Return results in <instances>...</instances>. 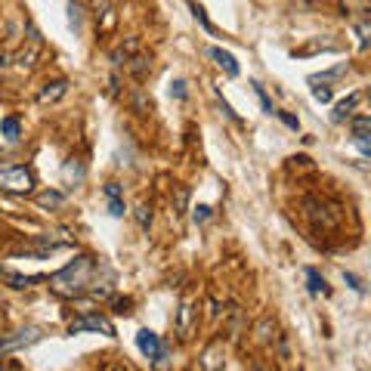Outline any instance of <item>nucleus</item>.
Instances as JSON below:
<instances>
[{
	"label": "nucleus",
	"mask_w": 371,
	"mask_h": 371,
	"mask_svg": "<svg viewBox=\"0 0 371 371\" xmlns=\"http://www.w3.org/2000/svg\"><path fill=\"white\" fill-rule=\"evenodd\" d=\"M93 275H96V260L81 254V257H74L65 269L50 275V288L59 297H81V294H90L93 288H96V278Z\"/></svg>",
	"instance_id": "nucleus-1"
},
{
	"label": "nucleus",
	"mask_w": 371,
	"mask_h": 371,
	"mask_svg": "<svg viewBox=\"0 0 371 371\" xmlns=\"http://www.w3.org/2000/svg\"><path fill=\"white\" fill-rule=\"evenodd\" d=\"M0 192H13V195L34 192V173L22 164H0Z\"/></svg>",
	"instance_id": "nucleus-2"
},
{
	"label": "nucleus",
	"mask_w": 371,
	"mask_h": 371,
	"mask_svg": "<svg viewBox=\"0 0 371 371\" xmlns=\"http://www.w3.org/2000/svg\"><path fill=\"white\" fill-rule=\"evenodd\" d=\"M68 331L71 334H81V331H102L106 337H115V325H111L102 312H83L81 319H74L68 325Z\"/></svg>",
	"instance_id": "nucleus-3"
},
{
	"label": "nucleus",
	"mask_w": 371,
	"mask_h": 371,
	"mask_svg": "<svg viewBox=\"0 0 371 371\" xmlns=\"http://www.w3.org/2000/svg\"><path fill=\"white\" fill-rule=\"evenodd\" d=\"M352 148L362 158H371V115L352 118Z\"/></svg>",
	"instance_id": "nucleus-4"
},
{
	"label": "nucleus",
	"mask_w": 371,
	"mask_h": 371,
	"mask_svg": "<svg viewBox=\"0 0 371 371\" xmlns=\"http://www.w3.org/2000/svg\"><path fill=\"white\" fill-rule=\"evenodd\" d=\"M44 337L41 328H22L16 334H9V337H0V352H13V350H25L31 347V343H37Z\"/></svg>",
	"instance_id": "nucleus-5"
},
{
	"label": "nucleus",
	"mask_w": 371,
	"mask_h": 371,
	"mask_svg": "<svg viewBox=\"0 0 371 371\" xmlns=\"http://www.w3.org/2000/svg\"><path fill=\"white\" fill-rule=\"evenodd\" d=\"M136 347H139V352H143V356L155 359V362H161V359H164V347H161V337H158L155 331H148V328L136 331Z\"/></svg>",
	"instance_id": "nucleus-6"
},
{
	"label": "nucleus",
	"mask_w": 371,
	"mask_h": 371,
	"mask_svg": "<svg viewBox=\"0 0 371 371\" xmlns=\"http://www.w3.org/2000/svg\"><path fill=\"white\" fill-rule=\"evenodd\" d=\"M208 56L229 74V78H238V62H235V56H232V53H226L223 46H208Z\"/></svg>",
	"instance_id": "nucleus-7"
},
{
	"label": "nucleus",
	"mask_w": 371,
	"mask_h": 371,
	"mask_svg": "<svg viewBox=\"0 0 371 371\" xmlns=\"http://www.w3.org/2000/svg\"><path fill=\"white\" fill-rule=\"evenodd\" d=\"M0 278H4L9 288H34L44 282V275H22V273H9V269H0Z\"/></svg>",
	"instance_id": "nucleus-8"
},
{
	"label": "nucleus",
	"mask_w": 371,
	"mask_h": 371,
	"mask_svg": "<svg viewBox=\"0 0 371 371\" xmlns=\"http://www.w3.org/2000/svg\"><path fill=\"white\" fill-rule=\"evenodd\" d=\"M65 93H68V81H50V83H44V90L37 93V102H56V99H62Z\"/></svg>",
	"instance_id": "nucleus-9"
},
{
	"label": "nucleus",
	"mask_w": 371,
	"mask_h": 371,
	"mask_svg": "<svg viewBox=\"0 0 371 371\" xmlns=\"http://www.w3.org/2000/svg\"><path fill=\"white\" fill-rule=\"evenodd\" d=\"M359 99H362L359 93H350L347 99H340L337 106H334V115H331V118L337 121V124H343V121H347V118H352V108L359 106Z\"/></svg>",
	"instance_id": "nucleus-10"
},
{
	"label": "nucleus",
	"mask_w": 371,
	"mask_h": 371,
	"mask_svg": "<svg viewBox=\"0 0 371 371\" xmlns=\"http://www.w3.org/2000/svg\"><path fill=\"white\" fill-rule=\"evenodd\" d=\"M106 195H108V213H111V217H124V198H121V186L118 183H108L106 186Z\"/></svg>",
	"instance_id": "nucleus-11"
},
{
	"label": "nucleus",
	"mask_w": 371,
	"mask_h": 371,
	"mask_svg": "<svg viewBox=\"0 0 371 371\" xmlns=\"http://www.w3.org/2000/svg\"><path fill=\"white\" fill-rule=\"evenodd\" d=\"M306 282H310V294H315V297H328L331 294V288H328V282L315 273V269H306Z\"/></svg>",
	"instance_id": "nucleus-12"
},
{
	"label": "nucleus",
	"mask_w": 371,
	"mask_h": 371,
	"mask_svg": "<svg viewBox=\"0 0 371 371\" xmlns=\"http://www.w3.org/2000/svg\"><path fill=\"white\" fill-rule=\"evenodd\" d=\"M0 133H4V136L9 139V143H16V139L22 136V124H19V118L9 115V118L0 121Z\"/></svg>",
	"instance_id": "nucleus-13"
},
{
	"label": "nucleus",
	"mask_w": 371,
	"mask_h": 371,
	"mask_svg": "<svg viewBox=\"0 0 371 371\" xmlns=\"http://www.w3.org/2000/svg\"><path fill=\"white\" fill-rule=\"evenodd\" d=\"M310 83H315V87H312V96H315V102H331L334 90L328 87V83L319 81V78H310Z\"/></svg>",
	"instance_id": "nucleus-14"
},
{
	"label": "nucleus",
	"mask_w": 371,
	"mask_h": 371,
	"mask_svg": "<svg viewBox=\"0 0 371 371\" xmlns=\"http://www.w3.org/2000/svg\"><path fill=\"white\" fill-rule=\"evenodd\" d=\"M37 204H41V208H59V204H65V195L62 192H41L37 195Z\"/></svg>",
	"instance_id": "nucleus-15"
},
{
	"label": "nucleus",
	"mask_w": 371,
	"mask_h": 371,
	"mask_svg": "<svg viewBox=\"0 0 371 371\" xmlns=\"http://www.w3.org/2000/svg\"><path fill=\"white\" fill-rule=\"evenodd\" d=\"M343 9L350 16H359V13H371V0H343Z\"/></svg>",
	"instance_id": "nucleus-16"
},
{
	"label": "nucleus",
	"mask_w": 371,
	"mask_h": 371,
	"mask_svg": "<svg viewBox=\"0 0 371 371\" xmlns=\"http://www.w3.org/2000/svg\"><path fill=\"white\" fill-rule=\"evenodd\" d=\"M356 34H359V46L368 50L371 46V22H356Z\"/></svg>",
	"instance_id": "nucleus-17"
},
{
	"label": "nucleus",
	"mask_w": 371,
	"mask_h": 371,
	"mask_svg": "<svg viewBox=\"0 0 371 371\" xmlns=\"http://www.w3.org/2000/svg\"><path fill=\"white\" fill-rule=\"evenodd\" d=\"M250 87H254V93H257V99H260V106H263V111H266V115H275V108H273V102H269V96H266V90L260 87L257 81H250Z\"/></svg>",
	"instance_id": "nucleus-18"
},
{
	"label": "nucleus",
	"mask_w": 371,
	"mask_h": 371,
	"mask_svg": "<svg viewBox=\"0 0 371 371\" xmlns=\"http://www.w3.org/2000/svg\"><path fill=\"white\" fill-rule=\"evenodd\" d=\"M189 9H192V16H195V22H201V28H204V31H210V34H213V25L208 22V16H204V9H201L198 4H189Z\"/></svg>",
	"instance_id": "nucleus-19"
},
{
	"label": "nucleus",
	"mask_w": 371,
	"mask_h": 371,
	"mask_svg": "<svg viewBox=\"0 0 371 371\" xmlns=\"http://www.w3.org/2000/svg\"><path fill=\"white\" fill-rule=\"evenodd\" d=\"M136 220H139V226H143V229H148V223H152V210H148L146 204H143V208H136Z\"/></svg>",
	"instance_id": "nucleus-20"
},
{
	"label": "nucleus",
	"mask_w": 371,
	"mask_h": 371,
	"mask_svg": "<svg viewBox=\"0 0 371 371\" xmlns=\"http://www.w3.org/2000/svg\"><path fill=\"white\" fill-rule=\"evenodd\" d=\"M217 99H220V108H223V115H226V118L232 121V124H241V118H238V115H235V111H232V108H229V102H226V99H223V96H217Z\"/></svg>",
	"instance_id": "nucleus-21"
},
{
	"label": "nucleus",
	"mask_w": 371,
	"mask_h": 371,
	"mask_svg": "<svg viewBox=\"0 0 371 371\" xmlns=\"http://www.w3.org/2000/svg\"><path fill=\"white\" fill-rule=\"evenodd\" d=\"M171 96H176V99H186V81L176 78V81L171 83Z\"/></svg>",
	"instance_id": "nucleus-22"
},
{
	"label": "nucleus",
	"mask_w": 371,
	"mask_h": 371,
	"mask_svg": "<svg viewBox=\"0 0 371 371\" xmlns=\"http://www.w3.org/2000/svg\"><path fill=\"white\" fill-rule=\"evenodd\" d=\"M192 217H195V223H204V220L210 217V208H208V204H198V208H195V213H192Z\"/></svg>",
	"instance_id": "nucleus-23"
},
{
	"label": "nucleus",
	"mask_w": 371,
	"mask_h": 371,
	"mask_svg": "<svg viewBox=\"0 0 371 371\" xmlns=\"http://www.w3.org/2000/svg\"><path fill=\"white\" fill-rule=\"evenodd\" d=\"M275 118H282V121H285V124L291 127V130H297V127H300V121H297L294 115H285V111H275Z\"/></svg>",
	"instance_id": "nucleus-24"
},
{
	"label": "nucleus",
	"mask_w": 371,
	"mask_h": 371,
	"mask_svg": "<svg viewBox=\"0 0 371 371\" xmlns=\"http://www.w3.org/2000/svg\"><path fill=\"white\" fill-rule=\"evenodd\" d=\"M343 278H347V285L352 288V291H362V282H359V278H356V275H350V273H343Z\"/></svg>",
	"instance_id": "nucleus-25"
}]
</instances>
